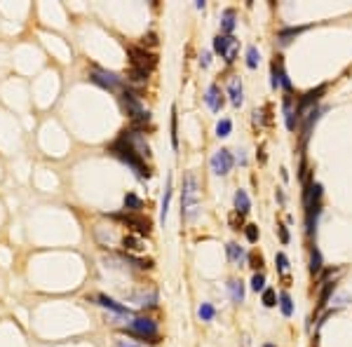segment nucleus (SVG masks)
Listing matches in <instances>:
<instances>
[{
  "label": "nucleus",
  "instance_id": "nucleus-3",
  "mask_svg": "<svg viewBox=\"0 0 352 347\" xmlns=\"http://www.w3.org/2000/svg\"><path fill=\"white\" fill-rule=\"evenodd\" d=\"M120 101H122V108H125L127 117L132 120V129L134 132H143V129L150 125V113L143 108L141 99H139V94L132 92V89L127 87L125 92L120 94Z\"/></svg>",
  "mask_w": 352,
  "mask_h": 347
},
{
  "label": "nucleus",
  "instance_id": "nucleus-34",
  "mask_svg": "<svg viewBox=\"0 0 352 347\" xmlns=\"http://www.w3.org/2000/svg\"><path fill=\"white\" fill-rule=\"evenodd\" d=\"M261 300H263L265 308H275V305H277V293H275V289L265 287V291H263V296H261Z\"/></svg>",
  "mask_w": 352,
  "mask_h": 347
},
{
  "label": "nucleus",
  "instance_id": "nucleus-7",
  "mask_svg": "<svg viewBox=\"0 0 352 347\" xmlns=\"http://www.w3.org/2000/svg\"><path fill=\"white\" fill-rule=\"evenodd\" d=\"M326 94V85H319V87L310 89V92H305L303 96H298L296 99V115H298V122L303 120V115H308L312 108H317L319 99Z\"/></svg>",
  "mask_w": 352,
  "mask_h": 347
},
{
  "label": "nucleus",
  "instance_id": "nucleus-11",
  "mask_svg": "<svg viewBox=\"0 0 352 347\" xmlns=\"http://www.w3.org/2000/svg\"><path fill=\"white\" fill-rule=\"evenodd\" d=\"M270 71H272V80H270L272 89L282 87L286 94H291V92H294V85H291V80H289V75H286L284 59H282V56H275V61H272V66H270Z\"/></svg>",
  "mask_w": 352,
  "mask_h": 347
},
{
  "label": "nucleus",
  "instance_id": "nucleus-35",
  "mask_svg": "<svg viewBox=\"0 0 352 347\" xmlns=\"http://www.w3.org/2000/svg\"><path fill=\"white\" fill-rule=\"evenodd\" d=\"M259 61H261V52H259V47H249L247 50V66L249 68H256L259 66Z\"/></svg>",
  "mask_w": 352,
  "mask_h": 347
},
{
  "label": "nucleus",
  "instance_id": "nucleus-37",
  "mask_svg": "<svg viewBox=\"0 0 352 347\" xmlns=\"http://www.w3.org/2000/svg\"><path fill=\"white\" fill-rule=\"evenodd\" d=\"M244 235H247V239L251 244H256L259 242V226H253V223H247L244 226Z\"/></svg>",
  "mask_w": 352,
  "mask_h": 347
},
{
  "label": "nucleus",
  "instance_id": "nucleus-27",
  "mask_svg": "<svg viewBox=\"0 0 352 347\" xmlns=\"http://www.w3.org/2000/svg\"><path fill=\"white\" fill-rule=\"evenodd\" d=\"M226 251H228V260H230V263H237V265L242 263V260H244V256H247V254H244V249L240 247V244H235V242H230V244H228V247H226Z\"/></svg>",
  "mask_w": 352,
  "mask_h": 347
},
{
  "label": "nucleus",
  "instance_id": "nucleus-23",
  "mask_svg": "<svg viewBox=\"0 0 352 347\" xmlns=\"http://www.w3.org/2000/svg\"><path fill=\"white\" fill-rule=\"evenodd\" d=\"M141 209H143V199L134 193H127L125 195V211H129V214H141Z\"/></svg>",
  "mask_w": 352,
  "mask_h": 347
},
{
  "label": "nucleus",
  "instance_id": "nucleus-17",
  "mask_svg": "<svg viewBox=\"0 0 352 347\" xmlns=\"http://www.w3.org/2000/svg\"><path fill=\"white\" fill-rule=\"evenodd\" d=\"M228 96H230V104L235 108H240L244 101V89H242V80L240 77H230V83H228Z\"/></svg>",
  "mask_w": 352,
  "mask_h": 347
},
{
  "label": "nucleus",
  "instance_id": "nucleus-42",
  "mask_svg": "<svg viewBox=\"0 0 352 347\" xmlns=\"http://www.w3.org/2000/svg\"><path fill=\"white\" fill-rule=\"evenodd\" d=\"M209 64H211V52H204V54H202V59H200V66H202V68H207V66H209Z\"/></svg>",
  "mask_w": 352,
  "mask_h": 347
},
{
  "label": "nucleus",
  "instance_id": "nucleus-5",
  "mask_svg": "<svg viewBox=\"0 0 352 347\" xmlns=\"http://www.w3.org/2000/svg\"><path fill=\"white\" fill-rule=\"evenodd\" d=\"M122 331H125L127 336L136 338V340H141V342H150V345L160 342L158 321H153L150 317H134V319L129 321V326H125Z\"/></svg>",
  "mask_w": 352,
  "mask_h": 347
},
{
  "label": "nucleus",
  "instance_id": "nucleus-8",
  "mask_svg": "<svg viewBox=\"0 0 352 347\" xmlns=\"http://www.w3.org/2000/svg\"><path fill=\"white\" fill-rule=\"evenodd\" d=\"M110 218H115V220H122L127 228H132L134 235H150V218L148 216H141V214H129V211H122V214H113Z\"/></svg>",
  "mask_w": 352,
  "mask_h": 347
},
{
  "label": "nucleus",
  "instance_id": "nucleus-14",
  "mask_svg": "<svg viewBox=\"0 0 352 347\" xmlns=\"http://www.w3.org/2000/svg\"><path fill=\"white\" fill-rule=\"evenodd\" d=\"M96 305H101L104 310H110V312L118 314V317H125V319L132 317V310L127 308V305L118 303V300H113V298L106 296V293H99V296H96Z\"/></svg>",
  "mask_w": 352,
  "mask_h": 347
},
{
  "label": "nucleus",
  "instance_id": "nucleus-44",
  "mask_svg": "<svg viewBox=\"0 0 352 347\" xmlns=\"http://www.w3.org/2000/svg\"><path fill=\"white\" fill-rule=\"evenodd\" d=\"M204 5H207L204 0H198V3H195V7H198V10H204Z\"/></svg>",
  "mask_w": 352,
  "mask_h": 347
},
{
  "label": "nucleus",
  "instance_id": "nucleus-15",
  "mask_svg": "<svg viewBox=\"0 0 352 347\" xmlns=\"http://www.w3.org/2000/svg\"><path fill=\"white\" fill-rule=\"evenodd\" d=\"M282 108H284V122H286V129L294 132L298 125V115H296V99L291 94H284V101H282Z\"/></svg>",
  "mask_w": 352,
  "mask_h": 347
},
{
  "label": "nucleus",
  "instance_id": "nucleus-12",
  "mask_svg": "<svg viewBox=\"0 0 352 347\" xmlns=\"http://www.w3.org/2000/svg\"><path fill=\"white\" fill-rule=\"evenodd\" d=\"M209 165H211V171H214L216 176H228L230 169L235 167V157H232V153L228 148H221L214 153Z\"/></svg>",
  "mask_w": 352,
  "mask_h": 347
},
{
  "label": "nucleus",
  "instance_id": "nucleus-32",
  "mask_svg": "<svg viewBox=\"0 0 352 347\" xmlns=\"http://www.w3.org/2000/svg\"><path fill=\"white\" fill-rule=\"evenodd\" d=\"M275 265H277V272H280L284 279H289V258H286L282 251L275 256Z\"/></svg>",
  "mask_w": 352,
  "mask_h": 347
},
{
  "label": "nucleus",
  "instance_id": "nucleus-28",
  "mask_svg": "<svg viewBox=\"0 0 352 347\" xmlns=\"http://www.w3.org/2000/svg\"><path fill=\"white\" fill-rule=\"evenodd\" d=\"M322 251H319L317 247L310 249V275H319L322 272Z\"/></svg>",
  "mask_w": 352,
  "mask_h": 347
},
{
  "label": "nucleus",
  "instance_id": "nucleus-18",
  "mask_svg": "<svg viewBox=\"0 0 352 347\" xmlns=\"http://www.w3.org/2000/svg\"><path fill=\"white\" fill-rule=\"evenodd\" d=\"M204 101H207V106H209L214 113H219V110L223 108V94H221L219 85H209L207 94H204Z\"/></svg>",
  "mask_w": 352,
  "mask_h": 347
},
{
  "label": "nucleus",
  "instance_id": "nucleus-26",
  "mask_svg": "<svg viewBox=\"0 0 352 347\" xmlns=\"http://www.w3.org/2000/svg\"><path fill=\"white\" fill-rule=\"evenodd\" d=\"M228 291H230L232 303H242V300H244V284H242V281L230 279V281H228Z\"/></svg>",
  "mask_w": 352,
  "mask_h": 347
},
{
  "label": "nucleus",
  "instance_id": "nucleus-9",
  "mask_svg": "<svg viewBox=\"0 0 352 347\" xmlns=\"http://www.w3.org/2000/svg\"><path fill=\"white\" fill-rule=\"evenodd\" d=\"M237 50H240V43L232 35H216L214 38V52L223 56L226 64H232L237 59Z\"/></svg>",
  "mask_w": 352,
  "mask_h": 347
},
{
  "label": "nucleus",
  "instance_id": "nucleus-21",
  "mask_svg": "<svg viewBox=\"0 0 352 347\" xmlns=\"http://www.w3.org/2000/svg\"><path fill=\"white\" fill-rule=\"evenodd\" d=\"M251 209V199H249L247 190H237L235 193V211L237 214H249Z\"/></svg>",
  "mask_w": 352,
  "mask_h": 347
},
{
  "label": "nucleus",
  "instance_id": "nucleus-19",
  "mask_svg": "<svg viewBox=\"0 0 352 347\" xmlns=\"http://www.w3.org/2000/svg\"><path fill=\"white\" fill-rule=\"evenodd\" d=\"M308 31V26H284L280 28V33H277V40H280L282 47H286V45L291 43V40H296L301 33H305Z\"/></svg>",
  "mask_w": 352,
  "mask_h": 347
},
{
  "label": "nucleus",
  "instance_id": "nucleus-13",
  "mask_svg": "<svg viewBox=\"0 0 352 347\" xmlns=\"http://www.w3.org/2000/svg\"><path fill=\"white\" fill-rule=\"evenodd\" d=\"M322 113L324 110L319 108H312L308 113V115H303V120H301V146H303V150H305V146H308V141H310V134H312V127L319 122V117H322Z\"/></svg>",
  "mask_w": 352,
  "mask_h": 347
},
{
  "label": "nucleus",
  "instance_id": "nucleus-1",
  "mask_svg": "<svg viewBox=\"0 0 352 347\" xmlns=\"http://www.w3.org/2000/svg\"><path fill=\"white\" fill-rule=\"evenodd\" d=\"M322 199H324L322 183L305 181L303 207H305V232H308V237H312L315 230H317V220H319V214H322Z\"/></svg>",
  "mask_w": 352,
  "mask_h": 347
},
{
  "label": "nucleus",
  "instance_id": "nucleus-6",
  "mask_svg": "<svg viewBox=\"0 0 352 347\" xmlns=\"http://www.w3.org/2000/svg\"><path fill=\"white\" fill-rule=\"evenodd\" d=\"M89 80H92L94 85H99L101 89H108V92H113V94H122L127 89V83L118 73L106 71V68H99V66L89 68Z\"/></svg>",
  "mask_w": 352,
  "mask_h": 347
},
{
  "label": "nucleus",
  "instance_id": "nucleus-45",
  "mask_svg": "<svg viewBox=\"0 0 352 347\" xmlns=\"http://www.w3.org/2000/svg\"><path fill=\"white\" fill-rule=\"evenodd\" d=\"M263 347H275V345H272V342H265V345Z\"/></svg>",
  "mask_w": 352,
  "mask_h": 347
},
{
  "label": "nucleus",
  "instance_id": "nucleus-40",
  "mask_svg": "<svg viewBox=\"0 0 352 347\" xmlns=\"http://www.w3.org/2000/svg\"><path fill=\"white\" fill-rule=\"evenodd\" d=\"M277 232H280L282 244H289V230H286V226H277Z\"/></svg>",
  "mask_w": 352,
  "mask_h": 347
},
{
  "label": "nucleus",
  "instance_id": "nucleus-29",
  "mask_svg": "<svg viewBox=\"0 0 352 347\" xmlns=\"http://www.w3.org/2000/svg\"><path fill=\"white\" fill-rule=\"evenodd\" d=\"M280 310H282V314H284V317H291V312H294L291 296H289L286 291H282V293H280Z\"/></svg>",
  "mask_w": 352,
  "mask_h": 347
},
{
  "label": "nucleus",
  "instance_id": "nucleus-4",
  "mask_svg": "<svg viewBox=\"0 0 352 347\" xmlns=\"http://www.w3.org/2000/svg\"><path fill=\"white\" fill-rule=\"evenodd\" d=\"M200 211V188L195 174L183 176V197H181V216L186 220H193Z\"/></svg>",
  "mask_w": 352,
  "mask_h": 347
},
{
  "label": "nucleus",
  "instance_id": "nucleus-10",
  "mask_svg": "<svg viewBox=\"0 0 352 347\" xmlns=\"http://www.w3.org/2000/svg\"><path fill=\"white\" fill-rule=\"evenodd\" d=\"M129 56H132V68H139V71L150 73L158 66V56L146 47H129Z\"/></svg>",
  "mask_w": 352,
  "mask_h": 347
},
{
  "label": "nucleus",
  "instance_id": "nucleus-25",
  "mask_svg": "<svg viewBox=\"0 0 352 347\" xmlns=\"http://www.w3.org/2000/svg\"><path fill=\"white\" fill-rule=\"evenodd\" d=\"M169 202H171V176L167 178V188H165V195H162V204H160V220L165 223L167 214H169Z\"/></svg>",
  "mask_w": 352,
  "mask_h": 347
},
{
  "label": "nucleus",
  "instance_id": "nucleus-39",
  "mask_svg": "<svg viewBox=\"0 0 352 347\" xmlns=\"http://www.w3.org/2000/svg\"><path fill=\"white\" fill-rule=\"evenodd\" d=\"M249 263H251V268L256 272H261V268H263V256H261V254H251V256H249Z\"/></svg>",
  "mask_w": 352,
  "mask_h": 347
},
{
  "label": "nucleus",
  "instance_id": "nucleus-30",
  "mask_svg": "<svg viewBox=\"0 0 352 347\" xmlns=\"http://www.w3.org/2000/svg\"><path fill=\"white\" fill-rule=\"evenodd\" d=\"M171 146L179 150V117H176V106H171Z\"/></svg>",
  "mask_w": 352,
  "mask_h": 347
},
{
  "label": "nucleus",
  "instance_id": "nucleus-22",
  "mask_svg": "<svg viewBox=\"0 0 352 347\" xmlns=\"http://www.w3.org/2000/svg\"><path fill=\"white\" fill-rule=\"evenodd\" d=\"M146 83H148V73L139 71V68H129V73H127V87H129V85L141 87V85H146Z\"/></svg>",
  "mask_w": 352,
  "mask_h": 347
},
{
  "label": "nucleus",
  "instance_id": "nucleus-38",
  "mask_svg": "<svg viewBox=\"0 0 352 347\" xmlns=\"http://www.w3.org/2000/svg\"><path fill=\"white\" fill-rule=\"evenodd\" d=\"M230 226H232V230H244V214H230Z\"/></svg>",
  "mask_w": 352,
  "mask_h": 347
},
{
  "label": "nucleus",
  "instance_id": "nucleus-33",
  "mask_svg": "<svg viewBox=\"0 0 352 347\" xmlns=\"http://www.w3.org/2000/svg\"><path fill=\"white\" fill-rule=\"evenodd\" d=\"M198 314H200V319L202 321H211L216 317V310H214V305L211 303H202L200 305V310H198Z\"/></svg>",
  "mask_w": 352,
  "mask_h": 347
},
{
  "label": "nucleus",
  "instance_id": "nucleus-2",
  "mask_svg": "<svg viewBox=\"0 0 352 347\" xmlns=\"http://www.w3.org/2000/svg\"><path fill=\"white\" fill-rule=\"evenodd\" d=\"M108 153L113 155V157H118L120 162H125L129 169L136 174V178H141V181H146V178H150V167L146 165V160H143L141 155L136 153V150H132L129 146L122 141L120 136L113 141V144L108 146Z\"/></svg>",
  "mask_w": 352,
  "mask_h": 347
},
{
  "label": "nucleus",
  "instance_id": "nucleus-20",
  "mask_svg": "<svg viewBox=\"0 0 352 347\" xmlns=\"http://www.w3.org/2000/svg\"><path fill=\"white\" fill-rule=\"evenodd\" d=\"M336 291V279L334 281H324V284H319V300H317V312H322V310L329 305V298L334 296Z\"/></svg>",
  "mask_w": 352,
  "mask_h": 347
},
{
  "label": "nucleus",
  "instance_id": "nucleus-24",
  "mask_svg": "<svg viewBox=\"0 0 352 347\" xmlns=\"http://www.w3.org/2000/svg\"><path fill=\"white\" fill-rule=\"evenodd\" d=\"M235 31V10H226L221 19V35H232Z\"/></svg>",
  "mask_w": 352,
  "mask_h": 347
},
{
  "label": "nucleus",
  "instance_id": "nucleus-43",
  "mask_svg": "<svg viewBox=\"0 0 352 347\" xmlns=\"http://www.w3.org/2000/svg\"><path fill=\"white\" fill-rule=\"evenodd\" d=\"M115 347H143V345H136V342H129V340H118Z\"/></svg>",
  "mask_w": 352,
  "mask_h": 347
},
{
  "label": "nucleus",
  "instance_id": "nucleus-16",
  "mask_svg": "<svg viewBox=\"0 0 352 347\" xmlns=\"http://www.w3.org/2000/svg\"><path fill=\"white\" fill-rule=\"evenodd\" d=\"M122 247H125V254H129V256H136V254H141V251H146V244H143L141 235H134V232H129V235L122 237Z\"/></svg>",
  "mask_w": 352,
  "mask_h": 347
},
{
  "label": "nucleus",
  "instance_id": "nucleus-31",
  "mask_svg": "<svg viewBox=\"0 0 352 347\" xmlns=\"http://www.w3.org/2000/svg\"><path fill=\"white\" fill-rule=\"evenodd\" d=\"M230 132H232V122L228 120V117H223V120L216 122V136H219V138L230 136Z\"/></svg>",
  "mask_w": 352,
  "mask_h": 347
},
{
  "label": "nucleus",
  "instance_id": "nucleus-41",
  "mask_svg": "<svg viewBox=\"0 0 352 347\" xmlns=\"http://www.w3.org/2000/svg\"><path fill=\"white\" fill-rule=\"evenodd\" d=\"M146 45H158V35H155V33L143 35V47H146Z\"/></svg>",
  "mask_w": 352,
  "mask_h": 347
},
{
  "label": "nucleus",
  "instance_id": "nucleus-36",
  "mask_svg": "<svg viewBox=\"0 0 352 347\" xmlns=\"http://www.w3.org/2000/svg\"><path fill=\"white\" fill-rule=\"evenodd\" d=\"M251 289L256 293H259V291L263 293L265 291V275H263V272H256V275L251 277Z\"/></svg>",
  "mask_w": 352,
  "mask_h": 347
}]
</instances>
